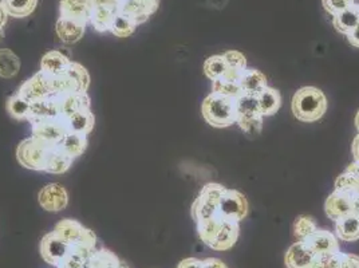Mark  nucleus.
Instances as JSON below:
<instances>
[{"label":"nucleus","instance_id":"ea45409f","mask_svg":"<svg viewBox=\"0 0 359 268\" xmlns=\"http://www.w3.org/2000/svg\"><path fill=\"white\" fill-rule=\"evenodd\" d=\"M351 154H353V159H354V163H358L359 164V133L354 137L353 140V144H351Z\"/></svg>","mask_w":359,"mask_h":268},{"label":"nucleus","instance_id":"9b49d317","mask_svg":"<svg viewBox=\"0 0 359 268\" xmlns=\"http://www.w3.org/2000/svg\"><path fill=\"white\" fill-rule=\"evenodd\" d=\"M240 235V223L225 220L220 224L216 235L212 239L208 247L213 251H228L238 243Z\"/></svg>","mask_w":359,"mask_h":268},{"label":"nucleus","instance_id":"4be33fe9","mask_svg":"<svg viewBox=\"0 0 359 268\" xmlns=\"http://www.w3.org/2000/svg\"><path fill=\"white\" fill-rule=\"evenodd\" d=\"M22 62L10 48H0V78L11 79L19 74Z\"/></svg>","mask_w":359,"mask_h":268},{"label":"nucleus","instance_id":"a18cd8bd","mask_svg":"<svg viewBox=\"0 0 359 268\" xmlns=\"http://www.w3.org/2000/svg\"><path fill=\"white\" fill-rule=\"evenodd\" d=\"M357 7H358V11H359V3H357Z\"/></svg>","mask_w":359,"mask_h":268},{"label":"nucleus","instance_id":"6ab92c4d","mask_svg":"<svg viewBox=\"0 0 359 268\" xmlns=\"http://www.w3.org/2000/svg\"><path fill=\"white\" fill-rule=\"evenodd\" d=\"M259 109L263 117H271L276 114L282 106V95L280 93L271 86H266L257 95Z\"/></svg>","mask_w":359,"mask_h":268},{"label":"nucleus","instance_id":"c756f323","mask_svg":"<svg viewBox=\"0 0 359 268\" xmlns=\"http://www.w3.org/2000/svg\"><path fill=\"white\" fill-rule=\"evenodd\" d=\"M212 93H217V94L231 97V98H239L240 95L243 94L239 81L229 79L225 76L212 82Z\"/></svg>","mask_w":359,"mask_h":268},{"label":"nucleus","instance_id":"f704fd0d","mask_svg":"<svg viewBox=\"0 0 359 268\" xmlns=\"http://www.w3.org/2000/svg\"><path fill=\"white\" fill-rule=\"evenodd\" d=\"M177 268H203V260L196 257H187L180 262Z\"/></svg>","mask_w":359,"mask_h":268},{"label":"nucleus","instance_id":"412c9836","mask_svg":"<svg viewBox=\"0 0 359 268\" xmlns=\"http://www.w3.org/2000/svg\"><path fill=\"white\" fill-rule=\"evenodd\" d=\"M332 25H334L335 30L344 36L351 34L359 25V11L357 3L354 6L346 8L342 13L332 16Z\"/></svg>","mask_w":359,"mask_h":268},{"label":"nucleus","instance_id":"7ed1b4c3","mask_svg":"<svg viewBox=\"0 0 359 268\" xmlns=\"http://www.w3.org/2000/svg\"><path fill=\"white\" fill-rule=\"evenodd\" d=\"M225 189L224 185L217 182H208L201 188L191 208L192 219L197 227L210 222L219 215V203Z\"/></svg>","mask_w":359,"mask_h":268},{"label":"nucleus","instance_id":"6e6552de","mask_svg":"<svg viewBox=\"0 0 359 268\" xmlns=\"http://www.w3.org/2000/svg\"><path fill=\"white\" fill-rule=\"evenodd\" d=\"M326 216L334 223L355 212V196L334 189L325 201Z\"/></svg>","mask_w":359,"mask_h":268},{"label":"nucleus","instance_id":"a878e982","mask_svg":"<svg viewBox=\"0 0 359 268\" xmlns=\"http://www.w3.org/2000/svg\"><path fill=\"white\" fill-rule=\"evenodd\" d=\"M123 264L120 257L116 253H111L110 250L101 248L95 250L90 257L88 268H118Z\"/></svg>","mask_w":359,"mask_h":268},{"label":"nucleus","instance_id":"58836bf2","mask_svg":"<svg viewBox=\"0 0 359 268\" xmlns=\"http://www.w3.org/2000/svg\"><path fill=\"white\" fill-rule=\"evenodd\" d=\"M346 38H347V41H348L350 45L359 48V25L354 29V31H353L351 34H348Z\"/></svg>","mask_w":359,"mask_h":268},{"label":"nucleus","instance_id":"20e7f679","mask_svg":"<svg viewBox=\"0 0 359 268\" xmlns=\"http://www.w3.org/2000/svg\"><path fill=\"white\" fill-rule=\"evenodd\" d=\"M53 150L46 148L35 138L25 140L16 150V159L20 164L32 170H43L45 172L47 160Z\"/></svg>","mask_w":359,"mask_h":268},{"label":"nucleus","instance_id":"393cba45","mask_svg":"<svg viewBox=\"0 0 359 268\" xmlns=\"http://www.w3.org/2000/svg\"><path fill=\"white\" fill-rule=\"evenodd\" d=\"M8 114L18 121H29L31 113V102L20 94H13L6 102Z\"/></svg>","mask_w":359,"mask_h":268},{"label":"nucleus","instance_id":"2eb2a0df","mask_svg":"<svg viewBox=\"0 0 359 268\" xmlns=\"http://www.w3.org/2000/svg\"><path fill=\"white\" fill-rule=\"evenodd\" d=\"M72 63L73 60L66 57L63 53H60L58 50H53L46 53L41 60V72L51 76H58L66 73L72 66Z\"/></svg>","mask_w":359,"mask_h":268},{"label":"nucleus","instance_id":"c9c22d12","mask_svg":"<svg viewBox=\"0 0 359 268\" xmlns=\"http://www.w3.org/2000/svg\"><path fill=\"white\" fill-rule=\"evenodd\" d=\"M341 268H359V256L354 253H346Z\"/></svg>","mask_w":359,"mask_h":268},{"label":"nucleus","instance_id":"2f4dec72","mask_svg":"<svg viewBox=\"0 0 359 268\" xmlns=\"http://www.w3.org/2000/svg\"><path fill=\"white\" fill-rule=\"evenodd\" d=\"M137 26L138 25L135 23L132 18L122 15V14H117L116 18H114V20H113V23H111L110 31L116 36H118V38H128V36H130L135 32Z\"/></svg>","mask_w":359,"mask_h":268},{"label":"nucleus","instance_id":"7c9ffc66","mask_svg":"<svg viewBox=\"0 0 359 268\" xmlns=\"http://www.w3.org/2000/svg\"><path fill=\"white\" fill-rule=\"evenodd\" d=\"M116 15L117 14L110 10L94 8L91 18H90V22H91L94 30H97L98 32H105V31H110L111 23H113Z\"/></svg>","mask_w":359,"mask_h":268},{"label":"nucleus","instance_id":"9d476101","mask_svg":"<svg viewBox=\"0 0 359 268\" xmlns=\"http://www.w3.org/2000/svg\"><path fill=\"white\" fill-rule=\"evenodd\" d=\"M160 7V0H122L117 14L129 16L137 25L145 23Z\"/></svg>","mask_w":359,"mask_h":268},{"label":"nucleus","instance_id":"a211bd4d","mask_svg":"<svg viewBox=\"0 0 359 268\" xmlns=\"http://www.w3.org/2000/svg\"><path fill=\"white\" fill-rule=\"evenodd\" d=\"M335 189L351 196L359 194V164L351 163L335 180Z\"/></svg>","mask_w":359,"mask_h":268},{"label":"nucleus","instance_id":"e433bc0d","mask_svg":"<svg viewBox=\"0 0 359 268\" xmlns=\"http://www.w3.org/2000/svg\"><path fill=\"white\" fill-rule=\"evenodd\" d=\"M7 19H8V14H7V11H6V8H4V6L0 0V42L4 38V27L7 25Z\"/></svg>","mask_w":359,"mask_h":268},{"label":"nucleus","instance_id":"ddd939ff","mask_svg":"<svg viewBox=\"0 0 359 268\" xmlns=\"http://www.w3.org/2000/svg\"><path fill=\"white\" fill-rule=\"evenodd\" d=\"M315 259L316 256L304 246L303 241H295L285 253V264L287 268H310Z\"/></svg>","mask_w":359,"mask_h":268},{"label":"nucleus","instance_id":"dca6fc26","mask_svg":"<svg viewBox=\"0 0 359 268\" xmlns=\"http://www.w3.org/2000/svg\"><path fill=\"white\" fill-rule=\"evenodd\" d=\"M240 88L243 94L257 95L267 85V76L257 69L247 67L239 78Z\"/></svg>","mask_w":359,"mask_h":268},{"label":"nucleus","instance_id":"4468645a","mask_svg":"<svg viewBox=\"0 0 359 268\" xmlns=\"http://www.w3.org/2000/svg\"><path fill=\"white\" fill-rule=\"evenodd\" d=\"M60 16L88 23L93 14V0H60Z\"/></svg>","mask_w":359,"mask_h":268},{"label":"nucleus","instance_id":"1a4fd4ad","mask_svg":"<svg viewBox=\"0 0 359 268\" xmlns=\"http://www.w3.org/2000/svg\"><path fill=\"white\" fill-rule=\"evenodd\" d=\"M38 203L47 212H60L69 206V194L60 184H47L38 194Z\"/></svg>","mask_w":359,"mask_h":268},{"label":"nucleus","instance_id":"5701e85b","mask_svg":"<svg viewBox=\"0 0 359 268\" xmlns=\"http://www.w3.org/2000/svg\"><path fill=\"white\" fill-rule=\"evenodd\" d=\"M223 55L226 63L225 78L239 81L240 75L243 74V72L248 67L244 54L238 50H229V51H225Z\"/></svg>","mask_w":359,"mask_h":268},{"label":"nucleus","instance_id":"f03ea898","mask_svg":"<svg viewBox=\"0 0 359 268\" xmlns=\"http://www.w3.org/2000/svg\"><path fill=\"white\" fill-rule=\"evenodd\" d=\"M201 116L212 128L232 126L238 121V98L210 91L201 104Z\"/></svg>","mask_w":359,"mask_h":268},{"label":"nucleus","instance_id":"72a5a7b5","mask_svg":"<svg viewBox=\"0 0 359 268\" xmlns=\"http://www.w3.org/2000/svg\"><path fill=\"white\" fill-rule=\"evenodd\" d=\"M121 1L122 0H93V6L94 8H105L117 14Z\"/></svg>","mask_w":359,"mask_h":268},{"label":"nucleus","instance_id":"a19ab883","mask_svg":"<svg viewBox=\"0 0 359 268\" xmlns=\"http://www.w3.org/2000/svg\"><path fill=\"white\" fill-rule=\"evenodd\" d=\"M310 268H325V259H323V257H318V256H316V259H315L313 266Z\"/></svg>","mask_w":359,"mask_h":268},{"label":"nucleus","instance_id":"f257e3e1","mask_svg":"<svg viewBox=\"0 0 359 268\" xmlns=\"http://www.w3.org/2000/svg\"><path fill=\"white\" fill-rule=\"evenodd\" d=\"M327 98L325 93L315 86L300 88L292 97L291 110L294 117L306 123L316 122L327 112Z\"/></svg>","mask_w":359,"mask_h":268},{"label":"nucleus","instance_id":"bb28decb","mask_svg":"<svg viewBox=\"0 0 359 268\" xmlns=\"http://www.w3.org/2000/svg\"><path fill=\"white\" fill-rule=\"evenodd\" d=\"M1 3L8 16L13 18H27L38 6V0H1Z\"/></svg>","mask_w":359,"mask_h":268},{"label":"nucleus","instance_id":"423d86ee","mask_svg":"<svg viewBox=\"0 0 359 268\" xmlns=\"http://www.w3.org/2000/svg\"><path fill=\"white\" fill-rule=\"evenodd\" d=\"M303 243L315 256L323 259L341 251L339 240L335 234L323 228H318L309 238L304 239Z\"/></svg>","mask_w":359,"mask_h":268},{"label":"nucleus","instance_id":"0eeeda50","mask_svg":"<svg viewBox=\"0 0 359 268\" xmlns=\"http://www.w3.org/2000/svg\"><path fill=\"white\" fill-rule=\"evenodd\" d=\"M70 248H72V246L67 244L63 239L60 238L53 231L43 236V239L41 240V246H39L42 259L47 264H50L53 267L60 266V263L65 260V257L67 256Z\"/></svg>","mask_w":359,"mask_h":268},{"label":"nucleus","instance_id":"aec40b11","mask_svg":"<svg viewBox=\"0 0 359 268\" xmlns=\"http://www.w3.org/2000/svg\"><path fill=\"white\" fill-rule=\"evenodd\" d=\"M65 121H66L67 129L72 133L85 134V135H88L94 129V123H95L94 114L91 113L90 109H82V110L74 112Z\"/></svg>","mask_w":359,"mask_h":268},{"label":"nucleus","instance_id":"c85d7f7f","mask_svg":"<svg viewBox=\"0 0 359 268\" xmlns=\"http://www.w3.org/2000/svg\"><path fill=\"white\" fill-rule=\"evenodd\" d=\"M203 70L205 76L212 82L223 78L226 73L224 55H212L208 60H205Z\"/></svg>","mask_w":359,"mask_h":268},{"label":"nucleus","instance_id":"4c0bfd02","mask_svg":"<svg viewBox=\"0 0 359 268\" xmlns=\"http://www.w3.org/2000/svg\"><path fill=\"white\" fill-rule=\"evenodd\" d=\"M203 268H228L223 263V260L217 259V257H208L205 260H203Z\"/></svg>","mask_w":359,"mask_h":268},{"label":"nucleus","instance_id":"473e14b6","mask_svg":"<svg viewBox=\"0 0 359 268\" xmlns=\"http://www.w3.org/2000/svg\"><path fill=\"white\" fill-rule=\"evenodd\" d=\"M322 4L330 15L334 16L354 6L355 0H322Z\"/></svg>","mask_w":359,"mask_h":268},{"label":"nucleus","instance_id":"f8f14e48","mask_svg":"<svg viewBox=\"0 0 359 268\" xmlns=\"http://www.w3.org/2000/svg\"><path fill=\"white\" fill-rule=\"evenodd\" d=\"M86 25L83 22L75 20L72 18H66V16H60V19L57 20L55 25V31L60 41L66 45H73L79 42L83 38V34L86 30Z\"/></svg>","mask_w":359,"mask_h":268},{"label":"nucleus","instance_id":"37998d69","mask_svg":"<svg viewBox=\"0 0 359 268\" xmlns=\"http://www.w3.org/2000/svg\"><path fill=\"white\" fill-rule=\"evenodd\" d=\"M355 126H357V130H358L359 133V110L358 113H357V116H355Z\"/></svg>","mask_w":359,"mask_h":268},{"label":"nucleus","instance_id":"f3484780","mask_svg":"<svg viewBox=\"0 0 359 268\" xmlns=\"http://www.w3.org/2000/svg\"><path fill=\"white\" fill-rule=\"evenodd\" d=\"M335 236L341 241H358L359 213L353 212L335 222Z\"/></svg>","mask_w":359,"mask_h":268},{"label":"nucleus","instance_id":"79ce46f5","mask_svg":"<svg viewBox=\"0 0 359 268\" xmlns=\"http://www.w3.org/2000/svg\"><path fill=\"white\" fill-rule=\"evenodd\" d=\"M355 212L359 213V194L355 196Z\"/></svg>","mask_w":359,"mask_h":268},{"label":"nucleus","instance_id":"39448f33","mask_svg":"<svg viewBox=\"0 0 359 268\" xmlns=\"http://www.w3.org/2000/svg\"><path fill=\"white\" fill-rule=\"evenodd\" d=\"M248 209V200L244 194L238 189H225L219 203V215L223 219L240 223L247 217Z\"/></svg>","mask_w":359,"mask_h":268},{"label":"nucleus","instance_id":"b1692460","mask_svg":"<svg viewBox=\"0 0 359 268\" xmlns=\"http://www.w3.org/2000/svg\"><path fill=\"white\" fill-rule=\"evenodd\" d=\"M259 117H263V116L260 113L256 95L241 94L238 98V121H236V123L240 121L259 119Z\"/></svg>","mask_w":359,"mask_h":268},{"label":"nucleus","instance_id":"c03bdc74","mask_svg":"<svg viewBox=\"0 0 359 268\" xmlns=\"http://www.w3.org/2000/svg\"><path fill=\"white\" fill-rule=\"evenodd\" d=\"M118 268H128V267H126V264H122V266H121V267H118Z\"/></svg>","mask_w":359,"mask_h":268},{"label":"nucleus","instance_id":"cd10ccee","mask_svg":"<svg viewBox=\"0 0 359 268\" xmlns=\"http://www.w3.org/2000/svg\"><path fill=\"white\" fill-rule=\"evenodd\" d=\"M318 228L319 227L315 222L314 217L309 215H300L295 219L292 225L294 236L297 239V241H303L304 239L309 238Z\"/></svg>","mask_w":359,"mask_h":268}]
</instances>
